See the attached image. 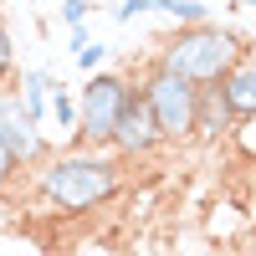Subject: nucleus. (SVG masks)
Masks as SVG:
<instances>
[{"mask_svg":"<svg viewBox=\"0 0 256 256\" xmlns=\"http://www.w3.org/2000/svg\"><path fill=\"white\" fill-rule=\"evenodd\" d=\"M46 92H52V72H46V67H26V72H16L20 113H26L36 128H46Z\"/></svg>","mask_w":256,"mask_h":256,"instance_id":"obj_9","label":"nucleus"},{"mask_svg":"<svg viewBox=\"0 0 256 256\" xmlns=\"http://www.w3.org/2000/svg\"><path fill=\"white\" fill-rule=\"evenodd\" d=\"M77 67L82 72H98V67H108V41H88V46H77Z\"/></svg>","mask_w":256,"mask_h":256,"instance_id":"obj_13","label":"nucleus"},{"mask_svg":"<svg viewBox=\"0 0 256 256\" xmlns=\"http://www.w3.org/2000/svg\"><path fill=\"white\" fill-rule=\"evenodd\" d=\"M154 10H164L174 26H200V20H216L205 0H154Z\"/></svg>","mask_w":256,"mask_h":256,"instance_id":"obj_11","label":"nucleus"},{"mask_svg":"<svg viewBox=\"0 0 256 256\" xmlns=\"http://www.w3.org/2000/svg\"><path fill=\"white\" fill-rule=\"evenodd\" d=\"M144 10H154V0H118V6H113V20L128 26V20H138Z\"/></svg>","mask_w":256,"mask_h":256,"instance_id":"obj_14","label":"nucleus"},{"mask_svg":"<svg viewBox=\"0 0 256 256\" xmlns=\"http://www.w3.org/2000/svg\"><path fill=\"white\" fill-rule=\"evenodd\" d=\"M230 10H251V0H230Z\"/></svg>","mask_w":256,"mask_h":256,"instance_id":"obj_17","label":"nucleus"},{"mask_svg":"<svg viewBox=\"0 0 256 256\" xmlns=\"http://www.w3.org/2000/svg\"><path fill=\"white\" fill-rule=\"evenodd\" d=\"M159 148H164V138H159V128H154V118H148L144 98H138V82H134V98H128V108L113 128V138H108V154H118L123 164H138V159H154Z\"/></svg>","mask_w":256,"mask_h":256,"instance_id":"obj_6","label":"nucleus"},{"mask_svg":"<svg viewBox=\"0 0 256 256\" xmlns=\"http://www.w3.org/2000/svg\"><path fill=\"white\" fill-rule=\"evenodd\" d=\"M246 52H251V41L241 31H230L226 20H200V26H174L164 41H154V67L195 82V88H210Z\"/></svg>","mask_w":256,"mask_h":256,"instance_id":"obj_2","label":"nucleus"},{"mask_svg":"<svg viewBox=\"0 0 256 256\" xmlns=\"http://www.w3.org/2000/svg\"><path fill=\"white\" fill-rule=\"evenodd\" d=\"M16 174H20V164H16V159L6 154V148H0V190H6V184H10Z\"/></svg>","mask_w":256,"mask_h":256,"instance_id":"obj_15","label":"nucleus"},{"mask_svg":"<svg viewBox=\"0 0 256 256\" xmlns=\"http://www.w3.org/2000/svg\"><path fill=\"white\" fill-rule=\"evenodd\" d=\"M230 123H236V118L226 113V102L216 98V88H200V102H195V128H190V144H205V148H216V144H226Z\"/></svg>","mask_w":256,"mask_h":256,"instance_id":"obj_8","label":"nucleus"},{"mask_svg":"<svg viewBox=\"0 0 256 256\" xmlns=\"http://www.w3.org/2000/svg\"><path fill=\"white\" fill-rule=\"evenodd\" d=\"M128 184V164L108 148H52L46 159L31 164V190L36 200L56 210V216H92V210L113 205Z\"/></svg>","mask_w":256,"mask_h":256,"instance_id":"obj_1","label":"nucleus"},{"mask_svg":"<svg viewBox=\"0 0 256 256\" xmlns=\"http://www.w3.org/2000/svg\"><path fill=\"white\" fill-rule=\"evenodd\" d=\"M138 98H144V108H148V118H154V128H159L164 144H190L195 102H200L195 82H184V77H174V72H164V67L148 62V72L138 82Z\"/></svg>","mask_w":256,"mask_h":256,"instance_id":"obj_4","label":"nucleus"},{"mask_svg":"<svg viewBox=\"0 0 256 256\" xmlns=\"http://www.w3.org/2000/svg\"><path fill=\"white\" fill-rule=\"evenodd\" d=\"M46 113L56 118V128L72 138V128H77V92L67 88L62 77H52V92H46Z\"/></svg>","mask_w":256,"mask_h":256,"instance_id":"obj_10","label":"nucleus"},{"mask_svg":"<svg viewBox=\"0 0 256 256\" xmlns=\"http://www.w3.org/2000/svg\"><path fill=\"white\" fill-rule=\"evenodd\" d=\"M6 82H16V36L6 26V16H0V88Z\"/></svg>","mask_w":256,"mask_h":256,"instance_id":"obj_12","label":"nucleus"},{"mask_svg":"<svg viewBox=\"0 0 256 256\" xmlns=\"http://www.w3.org/2000/svg\"><path fill=\"white\" fill-rule=\"evenodd\" d=\"M0 148H6V154H10L20 169H31L36 159H46V154H52L46 128H36L26 113H20L16 82H6V88H0Z\"/></svg>","mask_w":256,"mask_h":256,"instance_id":"obj_5","label":"nucleus"},{"mask_svg":"<svg viewBox=\"0 0 256 256\" xmlns=\"http://www.w3.org/2000/svg\"><path fill=\"white\" fill-rule=\"evenodd\" d=\"M88 41H92L88 26H67V46H72V52H77V46H88Z\"/></svg>","mask_w":256,"mask_h":256,"instance_id":"obj_16","label":"nucleus"},{"mask_svg":"<svg viewBox=\"0 0 256 256\" xmlns=\"http://www.w3.org/2000/svg\"><path fill=\"white\" fill-rule=\"evenodd\" d=\"M128 98H134V77L128 72H113V67H98L88 72V82L77 88V128H72V138L77 148H108L113 138V128L128 108Z\"/></svg>","mask_w":256,"mask_h":256,"instance_id":"obj_3","label":"nucleus"},{"mask_svg":"<svg viewBox=\"0 0 256 256\" xmlns=\"http://www.w3.org/2000/svg\"><path fill=\"white\" fill-rule=\"evenodd\" d=\"M210 88H216V98L226 102L230 118H256V67H251V52L236 62V67H226Z\"/></svg>","mask_w":256,"mask_h":256,"instance_id":"obj_7","label":"nucleus"}]
</instances>
